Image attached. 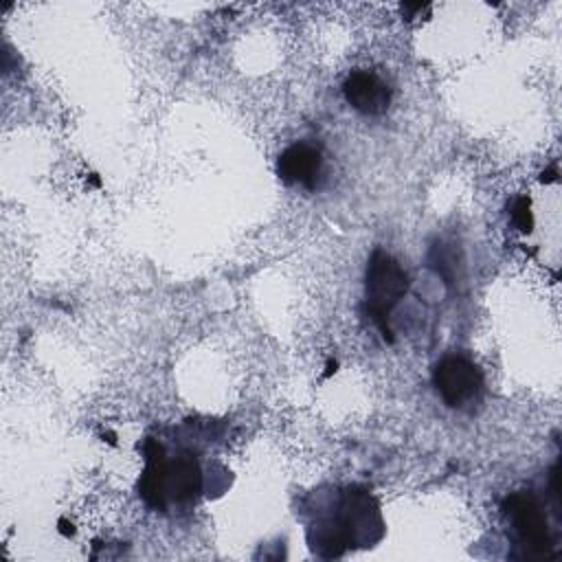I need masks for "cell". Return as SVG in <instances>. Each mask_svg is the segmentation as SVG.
Masks as SVG:
<instances>
[{"mask_svg":"<svg viewBox=\"0 0 562 562\" xmlns=\"http://www.w3.org/2000/svg\"><path fill=\"white\" fill-rule=\"evenodd\" d=\"M406 290L408 277L400 261L380 248L373 250L364 274V310L389 342H393L389 329V314L404 299Z\"/></svg>","mask_w":562,"mask_h":562,"instance_id":"cell-1","label":"cell"},{"mask_svg":"<svg viewBox=\"0 0 562 562\" xmlns=\"http://www.w3.org/2000/svg\"><path fill=\"white\" fill-rule=\"evenodd\" d=\"M323 167L321 149L310 143H294L285 147L277 160V173L285 184H301L314 189Z\"/></svg>","mask_w":562,"mask_h":562,"instance_id":"cell-6","label":"cell"},{"mask_svg":"<svg viewBox=\"0 0 562 562\" xmlns=\"http://www.w3.org/2000/svg\"><path fill=\"white\" fill-rule=\"evenodd\" d=\"M512 220L514 224L522 231V233H529L533 228V215H531V209H529V198H518L514 209H512Z\"/></svg>","mask_w":562,"mask_h":562,"instance_id":"cell-8","label":"cell"},{"mask_svg":"<svg viewBox=\"0 0 562 562\" xmlns=\"http://www.w3.org/2000/svg\"><path fill=\"white\" fill-rule=\"evenodd\" d=\"M202 492V470L193 454H178L165 461L162 468V498L165 503H191Z\"/></svg>","mask_w":562,"mask_h":562,"instance_id":"cell-5","label":"cell"},{"mask_svg":"<svg viewBox=\"0 0 562 562\" xmlns=\"http://www.w3.org/2000/svg\"><path fill=\"white\" fill-rule=\"evenodd\" d=\"M432 384L450 408H459L479 395L483 373L463 356H446L432 369Z\"/></svg>","mask_w":562,"mask_h":562,"instance_id":"cell-2","label":"cell"},{"mask_svg":"<svg viewBox=\"0 0 562 562\" xmlns=\"http://www.w3.org/2000/svg\"><path fill=\"white\" fill-rule=\"evenodd\" d=\"M555 180V171L553 169H549L547 173H542V182H553Z\"/></svg>","mask_w":562,"mask_h":562,"instance_id":"cell-9","label":"cell"},{"mask_svg":"<svg viewBox=\"0 0 562 562\" xmlns=\"http://www.w3.org/2000/svg\"><path fill=\"white\" fill-rule=\"evenodd\" d=\"M165 452L162 446L149 439L145 443V470L138 481V494L151 509H167V503L162 498V468H165Z\"/></svg>","mask_w":562,"mask_h":562,"instance_id":"cell-7","label":"cell"},{"mask_svg":"<svg viewBox=\"0 0 562 562\" xmlns=\"http://www.w3.org/2000/svg\"><path fill=\"white\" fill-rule=\"evenodd\" d=\"M345 101L364 116H382L391 108V88L371 70H353L342 83Z\"/></svg>","mask_w":562,"mask_h":562,"instance_id":"cell-4","label":"cell"},{"mask_svg":"<svg viewBox=\"0 0 562 562\" xmlns=\"http://www.w3.org/2000/svg\"><path fill=\"white\" fill-rule=\"evenodd\" d=\"M503 512L525 547H529L538 555H547L551 551L553 542L547 516L531 494H509L503 501Z\"/></svg>","mask_w":562,"mask_h":562,"instance_id":"cell-3","label":"cell"}]
</instances>
